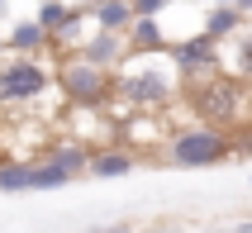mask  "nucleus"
I'll use <instances>...</instances> for the list:
<instances>
[{
  "instance_id": "5",
  "label": "nucleus",
  "mask_w": 252,
  "mask_h": 233,
  "mask_svg": "<svg viewBox=\"0 0 252 233\" xmlns=\"http://www.w3.org/2000/svg\"><path fill=\"white\" fill-rule=\"evenodd\" d=\"M57 86V76L43 67V57H5L0 67V105H33L38 96H48Z\"/></svg>"
},
{
  "instance_id": "19",
  "label": "nucleus",
  "mask_w": 252,
  "mask_h": 233,
  "mask_svg": "<svg viewBox=\"0 0 252 233\" xmlns=\"http://www.w3.org/2000/svg\"><path fill=\"white\" fill-rule=\"evenodd\" d=\"M0 67H5V38H0Z\"/></svg>"
},
{
  "instance_id": "8",
  "label": "nucleus",
  "mask_w": 252,
  "mask_h": 233,
  "mask_svg": "<svg viewBox=\"0 0 252 233\" xmlns=\"http://www.w3.org/2000/svg\"><path fill=\"white\" fill-rule=\"evenodd\" d=\"M86 19H91V29H100V33H124L133 29V5L128 0H86Z\"/></svg>"
},
{
  "instance_id": "6",
  "label": "nucleus",
  "mask_w": 252,
  "mask_h": 233,
  "mask_svg": "<svg viewBox=\"0 0 252 233\" xmlns=\"http://www.w3.org/2000/svg\"><path fill=\"white\" fill-rule=\"evenodd\" d=\"M167 57H171V71H176V81H181V86H200V81H210V76L224 71V53H219V43H210L205 33L176 38Z\"/></svg>"
},
{
  "instance_id": "14",
  "label": "nucleus",
  "mask_w": 252,
  "mask_h": 233,
  "mask_svg": "<svg viewBox=\"0 0 252 233\" xmlns=\"http://www.w3.org/2000/svg\"><path fill=\"white\" fill-rule=\"evenodd\" d=\"M71 171H62V166L57 162H48V157H43V162H33V191H62V186H71Z\"/></svg>"
},
{
  "instance_id": "16",
  "label": "nucleus",
  "mask_w": 252,
  "mask_h": 233,
  "mask_svg": "<svg viewBox=\"0 0 252 233\" xmlns=\"http://www.w3.org/2000/svg\"><path fill=\"white\" fill-rule=\"evenodd\" d=\"M81 233H133V224H105V229H81Z\"/></svg>"
},
{
  "instance_id": "12",
  "label": "nucleus",
  "mask_w": 252,
  "mask_h": 233,
  "mask_svg": "<svg viewBox=\"0 0 252 233\" xmlns=\"http://www.w3.org/2000/svg\"><path fill=\"white\" fill-rule=\"evenodd\" d=\"M219 53H224V71L228 76H238L243 86H252V24H243V33L233 43H224Z\"/></svg>"
},
{
  "instance_id": "15",
  "label": "nucleus",
  "mask_w": 252,
  "mask_h": 233,
  "mask_svg": "<svg viewBox=\"0 0 252 233\" xmlns=\"http://www.w3.org/2000/svg\"><path fill=\"white\" fill-rule=\"evenodd\" d=\"M128 5H133L138 19H157L162 10H171V0H128Z\"/></svg>"
},
{
  "instance_id": "11",
  "label": "nucleus",
  "mask_w": 252,
  "mask_h": 233,
  "mask_svg": "<svg viewBox=\"0 0 252 233\" xmlns=\"http://www.w3.org/2000/svg\"><path fill=\"white\" fill-rule=\"evenodd\" d=\"M128 53H133V57L171 53V38L162 33V24H157V19H133V29H128Z\"/></svg>"
},
{
  "instance_id": "21",
  "label": "nucleus",
  "mask_w": 252,
  "mask_h": 233,
  "mask_svg": "<svg viewBox=\"0 0 252 233\" xmlns=\"http://www.w3.org/2000/svg\"><path fill=\"white\" fill-rule=\"evenodd\" d=\"M5 5H10V0H0V14H5Z\"/></svg>"
},
{
  "instance_id": "10",
  "label": "nucleus",
  "mask_w": 252,
  "mask_h": 233,
  "mask_svg": "<svg viewBox=\"0 0 252 233\" xmlns=\"http://www.w3.org/2000/svg\"><path fill=\"white\" fill-rule=\"evenodd\" d=\"M133 166H138V152L119 148V143H105V148H95V157H91V171H86V176L114 181V176H128Z\"/></svg>"
},
{
  "instance_id": "9",
  "label": "nucleus",
  "mask_w": 252,
  "mask_h": 233,
  "mask_svg": "<svg viewBox=\"0 0 252 233\" xmlns=\"http://www.w3.org/2000/svg\"><path fill=\"white\" fill-rule=\"evenodd\" d=\"M53 48V33L38 24V19H19V24H10V33H5V53L10 57H43Z\"/></svg>"
},
{
  "instance_id": "3",
  "label": "nucleus",
  "mask_w": 252,
  "mask_h": 233,
  "mask_svg": "<svg viewBox=\"0 0 252 233\" xmlns=\"http://www.w3.org/2000/svg\"><path fill=\"white\" fill-rule=\"evenodd\" d=\"M176 96H181V81L167 67H133L114 76V100L128 105L133 114H162V110H171Z\"/></svg>"
},
{
  "instance_id": "17",
  "label": "nucleus",
  "mask_w": 252,
  "mask_h": 233,
  "mask_svg": "<svg viewBox=\"0 0 252 233\" xmlns=\"http://www.w3.org/2000/svg\"><path fill=\"white\" fill-rule=\"evenodd\" d=\"M233 10H238L243 19H252V0H233Z\"/></svg>"
},
{
  "instance_id": "7",
  "label": "nucleus",
  "mask_w": 252,
  "mask_h": 233,
  "mask_svg": "<svg viewBox=\"0 0 252 233\" xmlns=\"http://www.w3.org/2000/svg\"><path fill=\"white\" fill-rule=\"evenodd\" d=\"M76 57H86L91 67H105V71H114V76H119V71H124V62H128L133 53H128V38H124V33H100V29H91V33H86V43L76 48Z\"/></svg>"
},
{
  "instance_id": "20",
  "label": "nucleus",
  "mask_w": 252,
  "mask_h": 233,
  "mask_svg": "<svg viewBox=\"0 0 252 233\" xmlns=\"http://www.w3.org/2000/svg\"><path fill=\"white\" fill-rule=\"evenodd\" d=\"M205 233H233V229H205Z\"/></svg>"
},
{
  "instance_id": "4",
  "label": "nucleus",
  "mask_w": 252,
  "mask_h": 233,
  "mask_svg": "<svg viewBox=\"0 0 252 233\" xmlns=\"http://www.w3.org/2000/svg\"><path fill=\"white\" fill-rule=\"evenodd\" d=\"M57 91L76 105V110H105L114 100V71L105 67H91L86 57L67 53L57 62Z\"/></svg>"
},
{
  "instance_id": "2",
  "label": "nucleus",
  "mask_w": 252,
  "mask_h": 233,
  "mask_svg": "<svg viewBox=\"0 0 252 233\" xmlns=\"http://www.w3.org/2000/svg\"><path fill=\"white\" fill-rule=\"evenodd\" d=\"M233 133L224 129H210V124H186V129H171L162 138V162L186 166V171H200V166H219L233 157Z\"/></svg>"
},
{
  "instance_id": "1",
  "label": "nucleus",
  "mask_w": 252,
  "mask_h": 233,
  "mask_svg": "<svg viewBox=\"0 0 252 233\" xmlns=\"http://www.w3.org/2000/svg\"><path fill=\"white\" fill-rule=\"evenodd\" d=\"M181 100L190 105L195 124H210V129H224V133L252 124V86H243L228 71H219L200 86H181Z\"/></svg>"
},
{
  "instance_id": "13",
  "label": "nucleus",
  "mask_w": 252,
  "mask_h": 233,
  "mask_svg": "<svg viewBox=\"0 0 252 233\" xmlns=\"http://www.w3.org/2000/svg\"><path fill=\"white\" fill-rule=\"evenodd\" d=\"M33 191V162H0V195Z\"/></svg>"
},
{
  "instance_id": "18",
  "label": "nucleus",
  "mask_w": 252,
  "mask_h": 233,
  "mask_svg": "<svg viewBox=\"0 0 252 233\" xmlns=\"http://www.w3.org/2000/svg\"><path fill=\"white\" fill-rule=\"evenodd\" d=\"M233 233H252V219H243V224H238V229H233Z\"/></svg>"
}]
</instances>
